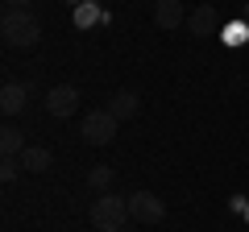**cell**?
I'll return each instance as SVG.
<instances>
[{
	"label": "cell",
	"mask_w": 249,
	"mask_h": 232,
	"mask_svg": "<svg viewBox=\"0 0 249 232\" xmlns=\"http://www.w3.org/2000/svg\"><path fill=\"white\" fill-rule=\"evenodd\" d=\"M0 37H4V46H13V50H34V46L42 42V21L29 9H4V17H0Z\"/></svg>",
	"instance_id": "obj_1"
},
{
	"label": "cell",
	"mask_w": 249,
	"mask_h": 232,
	"mask_svg": "<svg viewBox=\"0 0 249 232\" xmlns=\"http://www.w3.org/2000/svg\"><path fill=\"white\" fill-rule=\"evenodd\" d=\"M124 220H133L129 215V199H121V195H100V199H91V224H96L100 232H124Z\"/></svg>",
	"instance_id": "obj_2"
},
{
	"label": "cell",
	"mask_w": 249,
	"mask_h": 232,
	"mask_svg": "<svg viewBox=\"0 0 249 232\" xmlns=\"http://www.w3.org/2000/svg\"><path fill=\"white\" fill-rule=\"evenodd\" d=\"M116 129H121V120H116L108 108H91V112L83 116V125H79V137L88 145H108L116 137Z\"/></svg>",
	"instance_id": "obj_3"
},
{
	"label": "cell",
	"mask_w": 249,
	"mask_h": 232,
	"mask_svg": "<svg viewBox=\"0 0 249 232\" xmlns=\"http://www.w3.org/2000/svg\"><path fill=\"white\" fill-rule=\"evenodd\" d=\"M129 215L137 224H162L166 220V203H162L154 191H133L129 195Z\"/></svg>",
	"instance_id": "obj_4"
},
{
	"label": "cell",
	"mask_w": 249,
	"mask_h": 232,
	"mask_svg": "<svg viewBox=\"0 0 249 232\" xmlns=\"http://www.w3.org/2000/svg\"><path fill=\"white\" fill-rule=\"evenodd\" d=\"M75 108H79V87H71V83H58V87L46 91V112H50V116L67 120Z\"/></svg>",
	"instance_id": "obj_5"
},
{
	"label": "cell",
	"mask_w": 249,
	"mask_h": 232,
	"mask_svg": "<svg viewBox=\"0 0 249 232\" xmlns=\"http://www.w3.org/2000/svg\"><path fill=\"white\" fill-rule=\"evenodd\" d=\"M187 29H191V37L220 33V13H216V4H196V9L187 13Z\"/></svg>",
	"instance_id": "obj_6"
},
{
	"label": "cell",
	"mask_w": 249,
	"mask_h": 232,
	"mask_svg": "<svg viewBox=\"0 0 249 232\" xmlns=\"http://www.w3.org/2000/svg\"><path fill=\"white\" fill-rule=\"evenodd\" d=\"M154 25H158V29H178V25H187L183 0H154Z\"/></svg>",
	"instance_id": "obj_7"
},
{
	"label": "cell",
	"mask_w": 249,
	"mask_h": 232,
	"mask_svg": "<svg viewBox=\"0 0 249 232\" xmlns=\"http://www.w3.org/2000/svg\"><path fill=\"white\" fill-rule=\"evenodd\" d=\"M25 104H29V87L25 83H4V87H0V112L4 116H21Z\"/></svg>",
	"instance_id": "obj_8"
},
{
	"label": "cell",
	"mask_w": 249,
	"mask_h": 232,
	"mask_svg": "<svg viewBox=\"0 0 249 232\" xmlns=\"http://www.w3.org/2000/svg\"><path fill=\"white\" fill-rule=\"evenodd\" d=\"M29 145H25V133L17 125H4L0 129V158H21Z\"/></svg>",
	"instance_id": "obj_9"
},
{
	"label": "cell",
	"mask_w": 249,
	"mask_h": 232,
	"mask_svg": "<svg viewBox=\"0 0 249 232\" xmlns=\"http://www.w3.org/2000/svg\"><path fill=\"white\" fill-rule=\"evenodd\" d=\"M137 108H142V99H137V91H116L112 99H108V112L116 116V120H133Z\"/></svg>",
	"instance_id": "obj_10"
},
{
	"label": "cell",
	"mask_w": 249,
	"mask_h": 232,
	"mask_svg": "<svg viewBox=\"0 0 249 232\" xmlns=\"http://www.w3.org/2000/svg\"><path fill=\"white\" fill-rule=\"evenodd\" d=\"M21 166H25L29 174H46V170L54 166V153L46 149V145H29V149L21 153Z\"/></svg>",
	"instance_id": "obj_11"
},
{
	"label": "cell",
	"mask_w": 249,
	"mask_h": 232,
	"mask_svg": "<svg viewBox=\"0 0 249 232\" xmlns=\"http://www.w3.org/2000/svg\"><path fill=\"white\" fill-rule=\"evenodd\" d=\"M112 182H116V170H112V166H91V170H88V187L96 191V195H108Z\"/></svg>",
	"instance_id": "obj_12"
},
{
	"label": "cell",
	"mask_w": 249,
	"mask_h": 232,
	"mask_svg": "<svg viewBox=\"0 0 249 232\" xmlns=\"http://www.w3.org/2000/svg\"><path fill=\"white\" fill-rule=\"evenodd\" d=\"M100 21H108V13H100L91 0H83L79 9H75V25L79 29H91V25H100Z\"/></svg>",
	"instance_id": "obj_13"
},
{
	"label": "cell",
	"mask_w": 249,
	"mask_h": 232,
	"mask_svg": "<svg viewBox=\"0 0 249 232\" xmlns=\"http://www.w3.org/2000/svg\"><path fill=\"white\" fill-rule=\"evenodd\" d=\"M17 166H21L17 158H0V179H4V182H17Z\"/></svg>",
	"instance_id": "obj_14"
},
{
	"label": "cell",
	"mask_w": 249,
	"mask_h": 232,
	"mask_svg": "<svg viewBox=\"0 0 249 232\" xmlns=\"http://www.w3.org/2000/svg\"><path fill=\"white\" fill-rule=\"evenodd\" d=\"M34 0H4V9H29Z\"/></svg>",
	"instance_id": "obj_15"
},
{
	"label": "cell",
	"mask_w": 249,
	"mask_h": 232,
	"mask_svg": "<svg viewBox=\"0 0 249 232\" xmlns=\"http://www.w3.org/2000/svg\"><path fill=\"white\" fill-rule=\"evenodd\" d=\"M67 4H71V9H79V4H83V0H67Z\"/></svg>",
	"instance_id": "obj_16"
},
{
	"label": "cell",
	"mask_w": 249,
	"mask_h": 232,
	"mask_svg": "<svg viewBox=\"0 0 249 232\" xmlns=\"http://www.w3.org/2000/svg\"><path fill=\"white\" fill-rule=\"evenodd\" d=\"M245 220H249V207H245Z\"/></svg>",
	"instance_id": "obj_17"
},
{
	"label": "cell",
	"mask_w": 249,
	"mask_h": 232,
	"mask_svg": "<svg viewBox=\"0 0 249 232\" xmlns=\"http://www.w3.org/2000/svg\"><path fill=\"white\" fill-rule=\"evenodd\" d=\"M124 232H129V228H124Z\"/></svg>",
	"instance_id": "obj_18"
}]
</instances>
